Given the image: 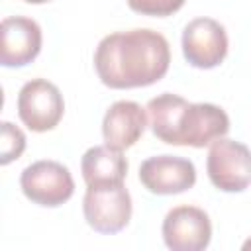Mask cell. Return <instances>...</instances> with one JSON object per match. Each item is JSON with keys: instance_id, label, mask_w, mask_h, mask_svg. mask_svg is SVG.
I'll use <instances>...</instances> for the list:
<instances>
[{"instance_id": "obj_1", "label": "cell", "mask_w": 251, "mask_h": 251, "mask_svg": "<svg viewBox=\"0 0 251 251\" xmlns=\"http://www.w3.org/2000/svg\"><path fill=\"white\" fill-rule=\"evenodd\" d=\"M171 63L169 41L153 29L106 35L94 53V69L108 88H139L161 80Z\"/></svg>"}, {"instance_id": "obj_2", "label": "cell", "mask_w": 251, "mask_h": 251, "mask_svg": "<svg viewBox=\"0 0 251 251\" xmlns=\"http://www.w3.org/2000/svg\"><path fill=\"white\" fill-rule=\"evenodd\" d=\"M145 110L151 131L169 145L206 147L229 131V118L220 106L192 104L171 92L151 98Z\"/></svg>"}, {"instance_id": "obj_3", "label": "cell", "mask_w": 251, "mask_h": 251, "mask_svg": "<svg viewBox=\"0 0 251 251\" xmlns=\"http://www.w3.org/2000/svg\"><path fill=\"white\" fill-rule=\"evenodd\" d=\"M86 224L98 233H118L131 220V196L124 182H102L86 186L82 198Z\"/></svg>"}, {"instance_id": "obj_4", "label": "cell", "mask_w": 251, "mask_h": 251, "mask_svg": "<svg viewBox=\"0 0 251 251\" xmlns=\"http://www.w3.org/2000/svg\"><path fill=\"white\" fill-rule=\"evenodd\" d=\"M206 171L222 192H241L251 184V149L235 139L220 137L210 143Z\"/></svg>"}, {"instance_id": "obj_5", "label": "cell", "mask_w": 251, "mask_h": 251, "mask_svg": "<svg viewBox=\"0 0 251 251\" xmlns=\"http://www.w3.org/2000/svg\"><path fill=\"white\" fill-rule=\"evenodd\" d=\"M20 186L27 200L45 208L65 204L75 192V180L69 169L57 161H35L25 167Z\"/></svg>"}, {"instance_id": "obj_6", "label": "cell", "mask_w": 251, "mask_h": 251, "mask_svg": "<svg viewBox=\"0 0 251 251\" xmlns=\"http://www.w3.org/2000/svg\"><path fill=\"white\" fill-rule=\"evenodd\" d=\"M63 114L65 100L53 82L33 78L22 86L18 94V116L25 127L39 133L49 131L61 122Z\"/></svg>"}, {"instance_id": "obj_7", "label": "cell", "mask_w": 251, "mask_h": 251, "mask_svg": "<svg viewBox=\"0 0 251 251\" xmlns=\"http://www.w3.org/2000/svg\"><path fill=\"white\" fill-rule=\"evenodd\" d=\"M182 53L196 69H214L227 55V33L212 18H196L182 31Z\"/></svg>"}, {"instance_id": "obj_8", "label": "cell", "mask_w": 251, "mask_h": 251, "mask_svg": "<svg viewBox=\"0 0 251 251\" xmlns=\"http://www.w3.org/2000/svg\"><path fill=\"white\" fill-rule=\"evenodd\" d=\"M163 239L173 251H202L212 239V222L196 206H176L163 220Z\"/></svg>"}, {"instance_id": "obj_9", "label": "cell", "mask_w": 251, "mask_h": 251, "mask_svg": "<svg viewBox=\"0 0 251 251\" xmlns=\"http://www.w3.org/2000/svg\"><path fill=\"white\" fill-rule=\"evenodd\" d=\"M139 180L151 194H159V196L180 194L194 186L196 169L194 163L184 157H175V155L149 157L139 167Z\"/></svg>"}, {"instance_id": "obj_10", "label": "cell", "mask_w": 251, "mask_h": 251, "mask_svg": "<svg viewBox=\"0 0 251 251\" xmlns=\"http://www.w3.org/2000/svg\"><path fill=\"white\" fill-rule=\"evenodd\" d=\"M41 27L25 16H10L0 24V63L4 67H25L41 51Z\"/></svg>"}, {"instance_id": "obj_11", "label": "cell", "mask_w": 251, "mask_h": 251, "mask_svg": "<svg viewBox=\"0 0 251 251\" xmlns=\"http://www.w3.org/2000/svg\"><path fill=\"white\" fill-rule=\"evenodd\" d=\"M147 127V112L133 100L114 102L102 120V135L106 145L114 149H127L139 141Z\"/></svg>"}, {"instance_id": "obj_12", "label": "cell", "mask_w": 251, "mask_h": 251, "mask_svg": "<svg viewBox=\"0 0 251 251\" xmlns=\"http://www.w3.org/2000/svg\"><path fill=\"white\" fill-rule=\"evenodd\" d=\"M80 171L86 186L102 182H124L127 175V161L120 149L110 145H94L82 155Z\"/></svg>"}, {"instance_id": "obj_13", "label": "cell", "mask_w": 251, "mask_h": 251, "mask_svg": "<svg viewBox=\"0 0 251 251\" xmlns=\"http://www.w3.org/2000/svg\"><path fill=\"white\" fill-rule=\"evenodd\" d=\"M25 149V135L24 131L14 126L12 122L0 124V163L8 165L18 159Z\"/></svg>"}, {"instance_id": "obj_14", "label": "cell", "mask_w": 251, "mask_h": 251, "mask_svg": "<svg viewBox=\"0 0 251 251\" xmlns=\"http://www.w3.org/2000/svg\"><path fill=\"white\" fill-rule=\"evenodd\" d=\"M127 6L143 16H157L165 18L178 12L184 6V0H126Z\"/></svg>"}, {"instance_id": "obj_15", "label": "cell", "mask_w": 251, "mask_h": 251, "mask_svg": "<svg viewBox=\"0 0 251 251\" xmlns=\"http://www.w3.org/2000/svg\"><path fill=\"white\" fill-rule=\"evenodd\" d=\"M24 2H29V4H45L49 0H24Z\"/></svg>"}, {"instance_id": "obj_16", "label": "cell", "mask_w": 251, "mask_h": 251, "mask_svg": "<svg viewBox=\"0 0 251 251\" xmlns=\"http://www.w3.org/2000/svg\"><path fill=\"white\" fill-rule=\"evenodd\" d=\"M249 247H251V239H249V241H247V243L243 245V249H249Z\"/></svg>"}]
</instances>
